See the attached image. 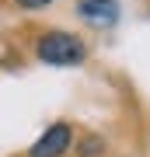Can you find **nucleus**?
Listing matches in <instances>:
<instances>
[{
	"label": "nucleus",
	"mask_w": 150,
	"mask_h": 157,
	"mask_svg": "<svg viewBox=\"0 0 150 157\" xmlns=\"http://www.w3.org/2000/svg\"><path fill=\"white\" fill-rule=\"evenodd\" d=\"M35 52H39V59L49 63V67H77V63H84V56H87L84 42L73 39V35H67V32L42 35L39 45H35Z\"/></svg>",
	"instance_id": "nucleus-1"
},
{
	"label": "nucleus",
	"mask_w": 150,
	"mask_h": 157,
	"mask_svg": "<svg viewBox=\"0 0 150 157\" xmlns=\"http://www.w3.org/2000/svg\"><path fill=\"white\" fill-rule=\"evenodd\" d=\"M70 147H73V133H70V126H67V122H56V126H49V129L39 136V140L32 143L28 157H63Z\"/></svg>",
	"instance_id": "nucleus-2"
},
{
	"label": "nucleus",
	"mask_w": 150,
	"mask_h": 157,
	"mask_svg": "<svg viewBox=\"0 0 150 157\" xmlns=\"http://www.w3.org/2000/svg\"><path fill=\"white\" fill-rule=\"evenodd\" d=\"M77 11H80L84 21H91V25H115L119 4L115 0H77Z\"/></svg>",
	"instance_id": "nucleus-3"
},
{
	"label": "nucleus",
	"mask_w": 150,
	"mask_h": 157,
	"mask_svg": "<svg viewBox=\"0 0 150 157\" xmlns=\"http://www.w3.org/2000/svg\"><path fill=\"white\" fill-rule=\"evenodd\" d=\"M101 150H105V143H101L98 136H84L80 147H77V157H98Z\"/></svg>",
	"instance_id": "nucleus-4"
},
{
	"label": "nucleus",
	"mask_w": 150,
	"mask_h": 157,
	"mask_svg": "<svg viewBox=\"0 0 150 157\" xmlns=\"http://www.w3.org/2000/svg\"><path fill=\"white\" fill-rule=\"evenodd\" d=\"M45 4H52V0H17V7H28V11H39Z\"/></svg>",
	"instance_id": "nucleus-5"
}]
</instances>
